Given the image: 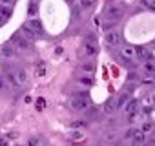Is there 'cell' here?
Returning <instances> with one entry per match:
<instances>
[{
  "label": "cell",
  "instance_id": "1",
  "mask_svg": "<svg viewBox=\"0 0 155 146\" xmlns=\"http://www.w3.org/2000/svg\"><path fill=\"white\" fill-rule=\"evenodd\" d=\"M69 104H71V108L77 110V111H84V110H88V106H90V99H88L86 93H77V95L71 99Z\"/></svg>",
  "mask_w": 155,
  "mask_h": 146
},
{
  "label": "cell",
  "instance_id": "2",
  "mask_svg": "<svg viewBox=\"0 0 155 146\" xmlns=\"http://www.w3.org/2000/svg\"><path fill=\"white\" fill-rule=\"evenodd\" d=\"M11 42H13L17 48H20V49H28V48H29V40H28L22 33H15L13 38H11Z\"/></svg>",
  "mask_w": 155,
  "mask_h": 146
},
{
  "label": "cell",
  "instance_id": "3",
  "mask_svg": "<svg viewBox=\"0 0 155 146\" xmlns=\"http://www.w3.org/2000/svg\"><path fill=\"white\" fill-rule=\"evenodd\" d=\"M106 42H108V46H119L120 44V35H119V31H106Z\"/></svg>",
  "mask_w": 155,
  "mask_h": 146
},
{
  "label": "cell",
  "instance_id": "4",
  "mask_svg": "<svg viewBox=\"0 0 155 146\" xmlns=\"http://www.w3.org/2000/svg\"><path fill=\"white\" fill-rule=\"evenodd\" d=\"M84 51L88 57H93L97 53V46H95V37H90L86 42H84Z\"/></svg>",
  "mask_w": 155,
  "mask_h": 146
},
{
  "label": "cell",
  "instance_id": "5",
  "mask_svg": "<svg viewBox=\"0 0 155 146\" xmlns=\"http://www.w3.org/2000/svg\"><path fill=\"white\" fill-rule=\"evenodd\" d=\"M135 55H137V58L139 60H144V62H148V60H153V55L146 49V48H135Z\"/></svg>",
  "mask_w": 155,
  "mask_h": 146
},
{
  "label": "cell",
  "instance_id": "6",
  "mask_svg": "<svg viewBox=\"0 0 155 146\" xmlns=\"http://www.w3.org/2000/svg\"><path fill=\"white\" fill-rule=\"evenodd\" d=\"M35 33H37V37H40V35H44V28H42V24H40V20H37V18H31V20H28L26 22Z\"/></svg>",
  "mask_w": 155,
  "mask_h": 146
},
{
  "label": "cell",
  "instance_id": "7",
  "mask_svg": "<svg viewBox=\"0 0 155 146\" xmlns=\"http://www.w3.org/2000/svg\"><path fill=\"white\" fill-rule=\"evenodd\" d=\"M6 79H8V82H9L13 88H20V81L17 79L15 71H13L11 68H8V69H6Z\"/></svg>",
  "mask_w": 155,
  "mask_h": 146
},
{
  "label": "cell",
  "instance_id": "8",
  "mask_svg": "<svg viewBox=\"0 0 155 146\" xmlns=\"http://www.w3.org/2000/svg\"><path fill=\"white\" fill-rule=\"evenodd\" d=\"M106 17H108L110 20H119V18L122 17V9H120V8H108Z\"/></svg>",
  "mask_w": 155,
  "mask_h": 146
},
{
  "label": "cell",
  "instance_id": "9",
  "mask_svg": "<svg viewBox=\"0 0 155 146\" xmlns=\"http://www.w3.org/2000/svg\"><path fill=\"white\" fill-rule=\"evenodd\" d=\"M20 33H22V35H24L28 40H35V38H37V33H35V31H33V29H31L28 24H24V26L20 28Z\"/></svg>",
  "mask_w": 155,
  "mask_h": 146
},
{
  "label": "cell",
  "instance_id": "10",
  "mask_svg": "<svg viewBox=\"0 0 155 146\" xmlns=\"http://www.w3.org/2000/svg\"><path fill=\"white\" fill-rule=\"evenodd\" d=\"M115 108H117V102H115V99H108V101L104 102V106H102L104 113H113V111H115Z\"/></svg>",
  "mask_w": 155,
  "mask_h": 146
},
{
  "label": "cell",
  "instance_id": "11",
  "mask_svg": "<svg viewBox=\"0 0 155 146\" xmlns=\"http://www.w3.org/2000/svg\"><path fill=\"white\" fill-rule=\"evenodd\" d=\"M0 53H2L6 58H11V57H15V48H13L11 44H6V46H2Z\"/></svg>",
  "mask_w": 155,
  "mask_h": 146
},
{
  "label": "cell",
  "instance_id": "12",
  "mask_svg": "<svg viewBox=\"0 0 155 146\" xmlns=\"http://www.w3.org/2000/svg\"><path fill=\"white\" fill-rule=\"evenodd\" d=\"M15 71V75H17V79L20 81V84H24L26 81H28V75H26V69H22V68H17V69H13Z\"/></svg>",
  "mask_w": 155,
  "mask_h": 146
},
{
  "label": "cell",
  "instance_id": "13",
  "mask_svg": "<svg viewBox=\"0 0 155 146\" xmlns=\"http://www.w3.org/2000/svg\"><path fill=\"white\" fill-rule=\"evenodd\" d=\"M137 110H139V102H137V101H133V99H131V101H128V104H126L124 111H126V113H133V111H137Z\"/></svg>",
  "mask_w": 155,
  "mask_h": 146
},
{
  "label": "cell",
  "instance_id": "14",
  "mask_svg": "<svg viewBox=\"0 0 155 146\" xmlns=\"http://www.w3.org/2000/svg\"><path fill=\"white\" fill-rule=\"evenodd\" d=\"M0 15H2L6 20H8V18H11V15H13V11H11V6H8V8H6L4 4H0Z\"/></svg>",
  "mask_w": 155,
  "mask_h": 146
},
{
  "label": "cell",
  "instance_id": "15",
  "mask_svg": "<svg viewBox=\"0 0 155 146\" xmlns=\"http://www.w3.org/2000/svg\"><path fill=\"white\" fill-rule=\"evenodd\" d=\"M144 71H146V75H153V73H155V62L153 60L144 62Z\"/></svg>",
  "mask_w": 155,
  "mask_h": 146
},
{
  "label": "cell",
  "instance_id": "16",
  "mask_svg": "<svg viewBox=\"0 0 155 146\" xmlns=\"http://www.w3.org/2000/svg\"><path fill=\"white\" fill-rule=\"evenodd\" d=\"M139 4L150 11H155V0H139Z\"/></svg>",
  "mask_w": 155,
  "mask_h": 146
},
{
  "label": "cell",
  "instance_id": "17",
  "mask_svg": "<svg viewBox=\"0 0 155 146\" xmlns=\"http://www.w3.org/2000/svg\"><path fill=\"white\" fill-rule=\"evenodd\" d=\"M144 139H146V133L142 130H135L133 131V141L135 142H144Z\"/></svg>",
  "mask_w": 155,
  "mask_h": 146
},
{
  "label": "cell",
  "instance_id": "18",
  "mask_svg": "<svg viewBox=\"0 0 155 146\" xmlns=\"http://www.w3.org/2000/svg\"><path fill=\"white\" fill-rule=\"evenodd\" d=\"M40 144H42V139L38 135H31L28 139V146H40Z\"/></svg>",
  "mask_w": 155,
  "mask_h": 146
},
{
  "label": "cell",
  "instance_id": "19",
  "mask_svg": "<svg viewBox=\"0 0 155 146\" xmlns=\"http://www.w3.org/2000/svg\"><path fill=\"white\" fill-rule=\"evenodd\" d=\"M81 68H82V71H86V73H93V71H95V64H93V62H84Z\"/></svg>",
  "mask_w": 155,
  "mask_h": 146
},
{
  "label": "cell",
  "instance_id": "20",
  "mask_svg": "<svg viewBox=\"0 0 155 146\" xmlns=\"http://www.w3.org/2000/svg\"><path fill=\"white\" fill-rule=\"evenodd\" d=\"M128 101H130V97H128V93H124V95H120V97H119V99L115 101V102H117V108H119V106H122V104H126Z\"/></svg>",
  "mask_w": 155,
  "mask_h": 146
},
{
  "label": "cell",
  "instance_id": "21",
  "mask_svg": "<svg viewBox=\"0 0 155 146\" xmlns=\"http://www.w3.org/2000/svg\"><path fill=\"white\" fill-rule=\"evenodd\" d=\"M95 2H97V0H81V6L88 9V8H93V6H95Z\"/></svg>",
  "mask_w": 155,
  "mask_h": 146
},
{
  "label": "cell",
  "instance_id": "22",
  "mask_svg": "<svg viewBox=\"0 0 155 146\" xmlns=\"http://www.w3.org/2000/svg\"><path fill=\"white\" fill-rule=\"evenodd\" d=\"M69 139H73V141H75V139H82V133L75 130V131H71V133H69Z\"/></svg>",
  "mask_w": 155,
  "mask_h": 146
},
{
  "label": "cell",
  "instance_id": "23",
  "mask_svg": "<svg viewBox=\"0 0 155 146\" xmlns=\"http://www.w3.org/2000/svg\"><path fill=\"white\" fill-rule=\"evenodd\" d=\"M79 82H81V84H86V86H91V84H93V81H91V79H86V77H81Z\"/></svg>",
  "mask_w": 155,
  "mask_h": 146
},
{
  "label": "cell",
  "instance_id": "24",
  "mask_svg": "<svg viewBox=\"0 0 155 146\" xmlns=\"http://www.w3.org/2000/svg\"><path fill=\"white\" fill-rule=\"evenodd\" d=\"M44 106H46V101H44L42 97L37 99V108H38V110H44Z\"/></svg>",
  "mask_w": 155,
  "mask_h": 146
},
{
  "label": "cell",
  "instance_id": "25",
  "mask_svg": "<svg viewBox=\"0 0 155 146\" xmlns=\"http://www.w3.org/2000/svg\"><path fill=\"white\" fill-rule=\"evenodd\" d=\"M153 130V126H151V122H146V124H142V131L146 133V131H151Z\"/></svg>",
  "mask_w": 155,
  "mask_h": 146
},
{
  "label": "cell",
  "instance_id": "26",
  "mask_svg": "<svg viewBox=\"0 0 155 146\" xmlns=\"http://www.w3.org/2000/svg\"><path fill=\"white\" fill-rule=\"evenodd\" d=\"M71 126H73V128H84V126H86V122H84V121H77V122H73Z\"/></svg>",
  "mask_w": 155,
  "mask_h": 146
},
{
  "label": "cell",
  "instance_id": "27",
  "mask_svg": "<svg viewBox=\"0 0 155 146\" xmlns=\"http://www.w3.org/2000/svg\"><path fill=\"white\" fill-rule=\"evenodd\" d=\"M0 4H4V6H13L15 0H0Z\"/></svg>",
  "mask_w": 155,
  "mask_h": 146
},
{
  "label": "cell",
  "instance_id": "28",
  "mask_svg": "<svg viewBox=\"0 0 155 146\" xmlns=\"http://www.w3.org/2000/svg\"><path fill=\"white\" fill-rule=\"evenodd\" d=\"M135 79L139 81V75H137V73H133V71H131V73H130V77H128V81H135Z\"/></svg>",
  "mask_w": 155,
  "mask_h": 146
},
{
  "label": "cell",
  "instance_id": "29",
  "mask_svg": "<svg viewBox=\"0 0 155 146\" xmlns=\"http://www.w3.org/2000/svg\"><path fill=\"white\" fill-rule=\"evenodd\" d=\"M0 146H8V139H0Z\"/></svg>",
  "mask_w": 155,
  "mask_h": 146
},
{
  "label": "cell",
  "instance_id": "30",
  "mask_svg": "<svg viewBox=\"0 0 155 146\" xmlns=\"http://www.w3.org/2000/svg\"><path fill=\"white\" fill-rule=\"evenodd\" d=\"M2 90H4V81L0 79V91H2Z\"/></svg>",
  "mask_w": 155,
  "mask_h": 146
},
{
  "label": "cell",
  "instance_id": "31",
  "mask_svg": "<svg viewBox=\"0 0 155 146\" xmlns=\"http://www.w3.org/2000/svg\"><path fill=\"white\" fill-rule=\"evenodd\" d=\"M4 22H6V18H4V17H2V15H0V26H2V24H4Z\"/></svg>",
  "mask_w": 155,
  "mask_h": 146
},
{
  "label": "cell",
  "instance_id": "32",
  "mask_svg": "<svg viewBox=\"0 0 155 146\" xmlns=\"http://www.w3.org/2000/svg\"><path fill=\"white\" fill-rule=\"evenodd\" d=\"M68 2H71V0H68Z\"/></svg>",
  "mask_w": 155,
  "mask_h": 146
},
{
  "label": "cell",
  "instance_id": "33",
  "mask_svg": "<svg viewBox=\"0 0 155 146\" xmlns=\"http://www.w3.org/2000/svg\"><path fill=\"white\" fill-rule=\"evenodd\" d=\"M148 146H150V144H148Z\"/></svg>",
  "mask_w": 155,
  "mask_h": 146
}]
</instances>
